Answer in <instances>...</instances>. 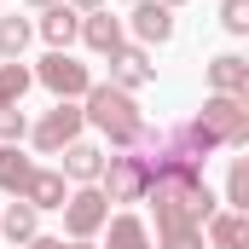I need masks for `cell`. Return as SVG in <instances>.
Masks as SVG:
<instances>
[{
	"label": "cell",
	"instance_id": "cell-1",
	"mask_svg": "<svg viewBox=\"0 0 249 249\" xmlns=\"http://www.w3.org/2000/svg\"><path fill=\"white\" fill-rule=\"evenodd\" d=\"M81 122H93L116 151H133L139 139H145V116H139V105H133V93L122 87H110V81H93L87 93H81Z\"/></svg>",
	"mask_w": 249,
	"mask_h": 249
},
{
	"label": "cell",
	"instance_id": "cell-2",
	"mask_svg": "<svg viewBox=\"0 0 249 249\" xmlns=\"http://www.w3.org/2000/svg\"><path fill=\"white\" fill-rule=\"evenodd\" d=\"M64 238H75V244H93V232H105V220H110V197L99 186H75L64 197Z\"/></svg>",
	"mask_w": 249,
	"mask_h": 249
},
{
	"label": "cell",
	"instance_id": "cell-3",
	"mask_svg": "<svg viewBox=\"0 0 249 249\" xmlns=\"http://www.w3.org/2000/svg\"><path fill=\"white\" fill-rule=\"evenodd\" d=\"M197 122L209 127L220 145H249V99H226V93H209L203 99V110H197Z\"/></svg>",
	"mask_w": 249,
	"mask_h": 249
},
{
	"label": "cell",
	"instance_id": "cell-4",
	"mask_svg": "<svg viewBox=\"0 0 249 249\" xmlns=\"http://www.w3.org/2000/svg\"><path fill=\"white\" fill-rule=\"evenodd\" d=\"M145 186H151V168H145V157H139V151H116V157H105L99 191H105L110 203H139Z\"/></svg>",
	"mask_w": 249,
	"mask_h": 249
},
{
	"label": "cell",
	"instance_id": "cell-5",
	"mask_svg": "<svg viewBox=\"0 0 249 249\" xmlns=\"http://www.w3.org/2000/svg\"><path fill=\"white\" fill-rule=\"evenodd\" d=\"M29 75H35V81H41L53 99H70V105H75V99L93 87V70H87L81 58H70V53H47V58L35 64Z\"/></svg>",
	"mask_w": 249,
	"mask_h": 249
},
{
	"label": "cell",
	"instance_id": "cell-6",
	"mask_svg": "<svg viewBox=\"0 0 249 249\" xmlns=\"http://www.w3.org/2000/svg\"><path fill=\"white\" fill-rule=\"evenodd\" d=\"M81 127H87V122H81V105L58 99L41 122L29 127V139H35V151H41V157H58L64 145H75V139H81Z\"/></svg>",
	"mask_w": 249,
	"mask_h": 249
},
{
	"label": "cell",
	"instance_id": "cell-7",
	"mask_svg": "<svg viewBox=\"0 0 249 249\" xmlns=\"http://www.w3.org/2000/svg\"><path fill=\"white\" fill-rule=\"evenodd\" d=\"M122 29H133V47H168L174 41V12L162 0H133Z\"/></svg>",
	"mask_w": 249,
	"mask_h": 249
},
{
	"label": "cell",
	"instance_id": "cell-8",
	"mask_svg": "<svg viewBox=\"0 0 249 249\" xmlns=\"http://www.w3.org/2000/svg\"><path fill=\"white\" fill-rule=\"evenodd\" d=\"M87 53H99V58H110L116 47H127V29H122V18H110V6H99V12H87L81 18V35H75Z\"/></svg>",
	"mask_w": 249,
	"mask_h": 249
},
{
	"label": "cell",
	"instance_id": "cell-9",
	"mask_svg": "<svg viewBox=\"0 0 249 249\" xmlns=\"http://www.w3.org/2000/svg\"><path fill=\"white\" fill-rule=\"evenodd\" d=\"M151 81H157V70H151V53H145V47H116V53H110V87L139 93V87H151Z\"/></svg>",
	"mask_w": 249,
	"mask_h": 249
},
{
	"label": "cell",
	"instance_id": "cell-10",
	"mask_svg": "<svg viewBox=\"0 0 249 249\" xmlns=\"http://www.w3.org/2000/svg\"><path fill=\"white\" fill-rule=\"evenodd\" d=\"M209 93L249 99V58H244V53H220V58H209Z\"/></svg>",
	"mask_w": 249,
	"mask_h": 249
},
{
	"label": "cell",
	"instance_id": "cell-11",
	"mask_svg": "<svg viewBox=\"0 0 249 249\" xmlns=\"http://www.w3.org/2000/svg\"><path fill=\"white\" fill-rule=\"evenodd\" d=\"M203 238H209V249H249V214L214 209V214L203 220Z\"/></svg>",
	"mask_w": 249,
	"mask_h": 249
},
{
	"label": "cell",
	"instance_id": "cell-12",
	"mask_svg": "<svg viewBox=\"0 0 249 249\" xmlns=\"http://www.w3.org/2000/svg\"><path fill=\"white\" fill-rule=\"evenodd\" d=\"M35 29H41V41H47V53H70V41H75V35H81V12H70V6H47V12H41V23H35Z\"/></svg>",
	"mask_w": 249,
	"mask_h": 249
},
{
	"label": "cell",
	"instance_id": "cell-13",
	"mask_svg": "<svg viewBox=\"0 0 249 249\" xmlns=\"http://www.w3.org/2000/svg\"><path fill=\"white\" fill-rule=\"evenodd\" d=\"M64 180H75V186H99V174H105V151L99 145H87V139H75V145H64Z\"/></svg>",
	"mask_w": 249,
	"mask_h": 249
},
{
	"label": "cell",
	"instance_id": "cell-14",
	"mask_svg": "<svg viewBox=\"0 0 249 249\" xmlns=\"http://www.w3.org/2000/svg\"><path fill=\"white\" fill-rule=\"evenodd\" d=\"M18 197H23V203L41 214V209H64L70 186H64V174H58V168H35V174H29V186L18 191Z\"/></svg>",
	"mask_w": 249,
	"mask_h": 249
},
{
	"label": "cell",
	"instance_id": "cell-15",
	"mask_svg": "<svg viewBox=\"0 0 249 249\" xmlns=\"http://www.w3.org/2000/svg\"><path fill=\"white\" fill-rule=\"evenodd\" d=\"M105 249H151V226L139 220V214H110L105 220Z\"/></svg>",
	"mask_w": 249,
	"mask_h": 249
},
{
	"label": "cell",
	"instance_id": "cell-16",
	"mask_svg": "<svg viewBox=\"0 0 249 249\" xmlns=\"http://www.w3.org/2000/svg\"><path fill=\"white\" fill-rule=\"evenodd\" d=\"M35 226H41V214H35V209H29L23 197H18V203H12V209L0 214V238H6V244H18V249L35 238Z\"/></svg>",
	"mask_w": 249,
	"mask_h": 249
},
{
	"label": "cell",
	"instance_id": "cell-17",
	"mask_svg": "<svg viewBox=\"0 0 249 249\" xmlns=\"http://www.w3.org/2000/svg\"><path fill=\"white\" fill-rule=\"evenodd\" d=\"M29 174H35V162H29L18 145H0V191H6V197H18V191L29 186Z\"/></svg>",
	"mask_w": 249,
	"mask_h": 249
},
{
	"label": "cell",
	"instance_id": "cell-18",
	"mask_svg": "<svg viewBox=\"0 0 249 249\" xmlns=\"http://www.w3.org/2000/svg\"><path fill=\"white\" fill-rule=\"evenodd\" d=\"M29 87H35V75H29V64H23V58L0 64V110L23 105V93H29Z\"/></svg>",
	"mask_w": 249,
	"mask_h": 249
},
{
	"label": "cell",
	"instance_id": "cell-19",
	"mask_svg": "<svg viewBox=\"0 0 249 249\" xmlns=\"http://www.w3.org/2000/svg\"><path fill=\"white\" fill-rule=\"evenodd\" d=\"M29 35H35V23H29V18H0V64L23 58V47H29Z\"/></svg>",
	"mask_w": 249,
	"mask_h": 249
},
{
	"label": "cell",
	"instance_id": "cell-20",
	"mask_svg": "<svg viewBox=\"0 0 249 249\" xmlns=\"http://www.w3.org/2000/svg\"><path fill=\"white\" fill-rule=\"evenodd\" d=\"M226 203L238 214H249V162L244 157H232V168H226Z\"/></svg>",
	"mask_w": 249,
	"mask_h": 249
},
{
	"label": "cell",
	"instance_id": "cell-21",
	"mask_svg": "<svg viewBox=\"0 0 249 249\" xmlns=\"http://www.w3.org/2000/svg\"><path fill=\"white\" fill-rule=\"evenodd\" d=\"M220 29L226 35H249V0H220Z\"/></svg>",
	"mask_w": 249,
	"mask_h": 249
},
{
	"label": "cell",
	"instance_id": "cell-22",
	"mask_svg": "<svg viewBox=\"0 0 249 249\" xmlns=\"http://www.w3.org/2000/svg\"><path fill=\"white\" fill-rule=\"evenodd\" d=\"M23 133H29V122H23V110H18V105H12V110H0V145H18Z\"/></svg>",
	"mask_w": 249,
	"mask_h": 249
},
{
	"label": "cell",
	"instance_id": "cell-23",
	"mask_svg": "<svg viewBox=\"0 0 249 249\" xmlns=\"http://www.w3.org/2000/svg\"><path fill=\"white\" fill-rule=\"evenodd\" d=\"M23 249H93V244H75V238L64 244V238H41V232H35V238H29Z\"/></svg>",
	"mask_w": 249,
	"mask_h": 249
},
{
	"label": "cell",
	"instance_id": "cell-24",
	"mask_svg": "<svg viewBox=\"0 0 249 249\" xmlns=\"http://www.w3.org/2000/svg\"><path fill=\"white\" fill-rule=\"evenodd\" d=\"M64 6H70V12H81V18H87V12H99V6H110V0H64Z\"/></svg>",
	"mask_w": 249,
	"mask_h": 249
},
{
	"label": "cell",
	"instance_id": "cell-25",
	"mask_svg": "<svg viewBox=\"0 0 249 249\" xmlns=\"http://www.w3.org/2000/svg\"><path fill=\"white\" fill-rule=\"evenodd\" d=\"M29 6H35V12H47V6H58V0H29Z\"/></svg>",
	"mask_w": 249,
	"mask_h": 249
},
{
	"label": "cell",
	"instance_id": "cell-26",
	"mask_svg": "<svg viewBox=\"0 0 249 249\" xmlns=\"http://www.w3.org/2000/svg\"><path fill=\"white\" fill-rule=\"evenodd\" d=\"M162 6H168V12H180V6H186V0H162Z\"/></svg>",
	"mask_w": 249,
	"mask_h": 249
},
{
	"label": "cell",
	"instance_id": "cell-27",
	"mask_svg": "<svg viewBox=\"0 0 249 249\" xmlns=\"http://www.w3.org/2000/svg\"><path fill=\"white\" fill-rule=\"evenodd\" d=\"M127 6H133V0H127Z\"/></svg>",
	"mask_w": 249,
	"mask_h": 249
}]
</instances>
